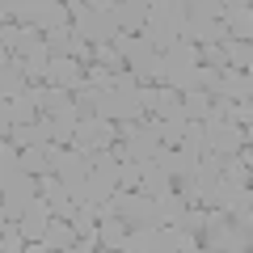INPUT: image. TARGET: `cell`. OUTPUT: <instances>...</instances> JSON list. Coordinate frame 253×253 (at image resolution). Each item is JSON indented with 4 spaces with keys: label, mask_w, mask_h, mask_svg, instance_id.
I'll list each match as a JSON object with an SVG mask.
<instances>
[{
    "label": "cell",
    "mask_w": 253,
    "mask_h": 253,
    "mask_svg": "<svg viewBox=\"0 0 253 253\" xmlns=\"http://www.w3.org/2000/svg\"><path fill=\"white\" fill-rule=\"evenodd\" d=\"M181 26H186V4L161 0V4H148V21H144V30H139V38L161 55L165 46L181 42Z\"/></svg>",
    "instance_id": "obj_1"
},
{
    "label": "cell",
    "mask_w": 253,
    "mask_h": 253,
    "mask_svg": "<svg viewBox=\"0 0 253 253\" xmlns=\"http://www.w3.org/2000/svg\"><path fill=\"white\" fill-rule=\"evenodd\" d=\"M110 46H114V51L123 55V68H126L131 76H135L139 84H152L156 76H161V55H156L152 46L144 42V38H135V34H123V30H118Z\"/></svg>",
    "instance_id": "obj_2"
},
{
    "label": "cell",
    "mask_w": 253,
    "mask_h": 253,
    "mask_svg": "<svg viewBox=\"0 0 253 253\" xmlns=\"http://www.w3.org/2000/svg\"><path fill=\"white\" fill-rule=\"evenodd\" d=\"M101 211L114 219H123L126 232L131 228H161V215H156V199H144V194H126V190H114L110 203H101Z\"/></svg>",
    "instance_id": "obj_3"
},
{
    "label": "cell",
    "mask_w": 253,
    "mask_h": 253,
    "mask_svg": "<svg viewBox=\"0 0 253 253\" xmlns=\"http://www.w3.org/2000/svg\"><path fill=\"white\" fill-rule=\"evenodd\" d=\"M203 131H207V152L219 156V161H232V156L249 144V126L241 131V126L219 123V118H207V123H203Z\"/></svg>",
    "instance_id": "obj_4"
},
{
    "label": "cell",
    "mask_w": 253,
    "mask_h": 253,
    "mask_svg": "<svg viewBox=\"0 0 253 253\" xmlns=\"http://www.w3.org/2000/svg\"><path fill=\"white\" fill-rule=\"evenodd\" d=\"M34 199H38V177H30V173H17L9 186L0 190V211H4V219H9V224H17Z\"/></svg>",
    "instance_id": "obj_5"
},
{
    "label": "cell",
    "mask_w": 253,
    "mask_h": 253,
    "mask_svg": "<svg viewBox=\"0 0 253 253\" xmlns=\"http://www.w3.org/2000/svg\"><path fill=\"white\" fill-rule=\"evenodd\" d=\"M72 148L76 152H110L114 148V123L106 118H81L76 123V135H72Z\"/></svg>",
    "instance_id": "obj_6"
},
{
    "label": "cell",
    "mask_w": 253,
    "mask_h": 253,
    "mask_svg": "<svg viewBox=\"0 0 253 253\" xmlns=\"http://www.w3.org/2000/svg\"><path fill=\"white\" fill-rule=\"evenodd\" d=\"M46 161H51V173H55L68 190H76V186L84 181V173H89V161H84V152H76V148H55V144H51Z\"/></svg>",
    "instance_id": "obj_7"
},
{
    "label": "cell",
    "mask_w": 253,
    "mask_h": 253,
    "mask_svg": "<svg viewBox=\"0 0 253 253\" xmlns=\"http://www.w3.org/2000/svg\"><path fill=\"white\" fill-rule=\"evenodd\" d=\"M97 118L123 126V123H144V110H139L135 97H126V93H114V89H110V93H101V101H97Z\"/></svg>",
    "instance_id": "obj_8"
},
{
    "label": "cell",
    "mask_w": 253,
    "mask_h": 253,
    "mask_svg": "<svg viewBox=\"0 0 253 253\" xmlns=\"http://www.w3.org/2000/svg\"><path fill=\"white\" fill-rule=\"evenodd\" d=\"M181 38H186L190 46H219V42L228 38V30H224V21H211V17H194V13H186Z\"/></svg>",
    "instance_id": "obj_9"
},
{
    "label": "cell",
    "mask_w": 253,
    "mask_h": 253,
    "mask_svg": "<svg viewBox=\"0 0 253 253\" xmlns=\"http://www.w3.org/2000/svg\"><path fill=\"white\" fill-rule=\"evenodd\" d=\"M152 165H161V169L165 173H169V177L173 181H177V177H194V165H199V156H194V152H186V148H156V156H152Z\"/></svg>",
    "instance_id": "obj_10"
},
{
    "label": "cell",
    "mask_w": 253,
    "mask_h": 253,
    "mask_svg": "<svg viewBox=\"0 0 253 253\" xmlns=\"http://www.w3.org/2000/svg\"><path fill=\"white\" fill-rule=\"evenodd\" d=\"M46 84L72 93V89H81V84H84V68L76 59H51V63H46Z\"/></svg>",
    "instance_id": "obj_11"
},
{
    "label": "cell",
    "mask_w": 253,
    "mask_h": 253,
    "mask_svg": "<svg viewBox=\"0 0 253 253\" xmlns=\"http://www.w3.org/2000/svg\"><path fill=\"white\" fill-rule=\"evenodd\" d=\"M30 93H34L42 118H55V114H63V110H72V93L55 89V84H30Z\"/></svg>",
    "instance_id": "obj_12"
},
{
    "label": "cell",
    "mask_w": 253,
    "mask_h": 253,
    "mask_svg": "<svg viewBox=\"0 0 253 253\" xmlns=\"http://www.w3.org/2000/svg\"><path fill=\"white\" fill-rule=\"evenodd\" d=\"M110 17L118 21V30H123V34H135V38H139V30H144V21H148V4H144V0L110 4Z\"/></svg>",
    "instance_id": "obj_13"
},
{
    "label": "cell",
    "mask_w": 253,
    "mask_h": 253,
    "mask_svg": "<svg viewBox=\"0 0 253 253\" xmlns=\"http://www.w3.org/2000/svg\"><path fill=\"white\" fill-rule=\"evenodd\" d=\"M249 93H253L249 72H232V68H224V72H219V84H215V93H211V97H224V101H249Z\"/></svg>",
    "instance_id": "obj_14"
},
{
    "label": "cell",
    "mask_w": 253,
    "mask_h": 253,
    "mask_svg": "<svg viewBox=\"0 0 253 253\" xmlns=\"http://www.w3.org/2000/svg\"><path fill=\"white\" fill-rule=\"evenodd\" d=\"M46 224H51V207H46L42 199H34V203H30V207H26V215L17 219V232L26 236V241H42Z\"/></svg>",
    "instance_id": "obj_15"
},
{
    "label": "cell",
    "mask_w": 253,
    "mask_h": 253,
    "mask_svg": "<svg viewBox=\"0 0 253 253\" xmlns=\"http://www.w3.org/2000/svg\"><path fill=\"white\" fill-rule=\"evenodd\" d=\"M169 190H173V177L161 165H152V161L139 165V194H144V199H165Z\"/></svg>",
    "instance_id": "obj_16"
},
{
    "label": "cell",
    "mask_w": 253,
    "mask_h": 253,
    "mask_svg": "<svg viewBox=\"0 0 253 253\" xmlns=\"http://www.w3.org/2000/svg\"><path fill=\"white\" fill-rule=\"evenodd\" d=\"M224 30H228V38H236V42H249V30H253V13H249V4H224Z\"/></svg>",
    "instance_id": "obj_17"
},
{
    "label": "cell",
    "mask_w": 253,
    "mask_h": 253,
    "mask_svg": "<svg viewBox=\"0 0 253 253\" xmlns=\"http://www.w3.org/2000/svg\"><path fill=\"white\" fill-rule=\"evenodd\" d=\"M30 89V81H26V63L13 55L4 68H0V101H13L17 93H26Z\"/></svg>",
    "instance_id": "obj_18"
},
{
    "label": "cell",
    "mask_w": 253,
    "mask_h": 253,
    "mask_svg": "<svg viewBox=\"0 0 253 253\" xmlns=\"http://www.w3.org/2000/svg\"><path fill=\"white\" fill-rule=\"evenodd\" d=\"M161 89H173L177 97L186 93H199V68H161Z\"/></svg>",
    "instance_id": "obj_19"
},
{
    "label": "cell",
    "mask_w": 253,
    "mask_h": 253,
    "mask_svg": "<svg viewBox=\"0 0 253 253\" xmlns=\"http://www.w3.org/2000/svg\"><path fill=\"white\" fill-rule=\"evenodd\" d=\"M46 123V135H51V144L55 148H72V135H76V110H63V114H55V118H42Z\"/></svg>",
    "instance_id": "obj_20"
},
{
    "label": "cell",
    "mask_w": 253,
    "mask_h": 253,
    "mask_svg": "<svg viewBox=\"0 0 253 253\" xmlns=\"http://www.w3.org/2000/svg\"><path fill=\"white\" fill-rule=\"evenodd\" d=\"M81 241V236H76V228L68 224V219H51V224H46V232H42V245L51 253H63V249H72V245Z\"/></svg>",
    "instance_id": "obj_21"
},
{
    "label": "cell",
    "mask_w": 253,
    "mask_h": 253,
    "mask_svg": "<svg viewBox=\"0 0 253 253\" xmlns=\"http://www.w3.org/2000/svg\"><path fill=\"white\" fill-rule=\"evenodd\" d=\"M161 68H199V46H190L186 38L173 46H165L161 51Z\"/></svg>",
    "instance_id": "obj_22"
},
{
    "label": "cell",
    "mask_w": 253,
    "mask_h": 253,
    "mask_svg": "<svg viewBox=\"0 0 253 253\" xmlns=\"http://www.w3.org/2000/svg\"><path fill=\"white\" fill-rule=\"evenodd\" d=\"M123 236H126V224L101 211V219H97V249H123Z\"/></svg>",
    "instance_id": "obj_23"
},
{
    "label": "cell",
    "mask_w": 253,
    "mask_h": 253,
    "mask_svg": "<svg viewBox=\"0 0 253 253\" xmlns=\"http://www.w3.org/2000/svg\"><path fill=\"white\" fill-rule=\"evenodd\" d=\"M9 114H13V126H30V123H38V101H34V93H17V97L9 101Z\"/></svg>",
    "instance_id": "obj_24"
},
{
    "label": "cell",
    "mask_w": 253,
    "mask_h": 253,
    "mask_svg": "<svg viewBox=\"0 0 253 253\" xmlns=\"http://www.w3.org/2000/svg\"><path fill=\"white\" fill-rule=\"evenodd\" d=\"M46 152H51V144H46V148H21V152H17L21 173H30V177H46V173H51V161H46Z\"/></svg>",
    "instance_id": "obj_25"
},
{
    "label": "cell",
    "mask_w": 253,
    "mask_h": 253,
    "mask_svg": "<svg viewBox=\"0 0 253 253\" xmlns=\"http://www.w3.org/2000/svg\"><path fill=\"white\" fill-rule=\"evenodd\" d=\"M219 51H224V59H228V68H232V72H249V55H253L249 42L224 38V42H219Z\"/></svg>",
    "instance_id": "obj_26"
},
{
    "label": "cell",
    "mask_w": 253,
    "mask_h": 253,
    "mask_svg": "<svg viewBox=\"0 0 253 253\" xmlns=\"http://www.w3.org/2000/svg\"><path fill=\"white\" fill-rule=\"evenodd\" d=\"M97 219H101V207H93V203H76V215H72L76 236H93V232H97Z\"/></svg>",
    "instance_id": "obj_27"
},
{
    "label": "cell",
    "mask_w": 253,
    "mask_h": 253,
    "mask_svg": "<svg viewBox=\"0 0 253 253\" xmlns=\"http://www.w3.org/2000/svg\"><path fill=\"white\" fill-rule=\"evenodd\" d=\"M97 101H101V93L89 89V84L72 89V110H76V118H97Z\"/></svg>",
    "instance_id": "obj_28"
},
{
    "label": "cell",
    "mask_w": 253,
    "mask_h": 253,
    "mask_svg": "<svg viewBox=\"0 0 253 253\" xmlns=\"http://www.w3.org/2000/svg\"><path fill=\"white\" fill-rule=\"evenodd\" d=\"M181 114H186V123H207L211 97L207 93H186V97H181Z\"/></svg>",
    "instance_id": "obj_29"
},
{
    "label": "cell",
    "mask_w": 253,
    "mask_h": 253,
    "mask_svg": "<svg viewBox=\"0 0 253 253\" xmlns=\"http://www.w3.org/2000/svg\"><path fill=\"white\" fill-rule=\"evenodd\" d=\"M156 215H161V228H173V224H177L181 215H186V203H181L177 194L169 190L165 199H156Z\"/></svg>",
    "instance_id": "obj_30"
},
{
    "label": "cell",
    "mask_w": 253,
    "mask_h": 253,
    "mask_svg": "<svg viewBox=\"0 0 253 253\" xmlns=\"http://www.w3.org/2000/svg\"><path fill=\"white\" fill-rule=\"evenodd\" d=\"M21 173V161H17V148L9 144V139H0V190L9 186L13 177Z\"/></svg>",
    "instance_id": "obj_31"
},
{
    "label": "cell",
    "mask_w": 253,
    "mask_h": 253,
    "mask_svg": "<svg viewBox=\"0 0 253 253\" xmlns=\"http://www.w3.org/2000/svg\"><path fill=\"white\" fill-rule=\"evenodd\" d=\"M152 236H156V228H131L123 236V249L118 253H152Z\"/></svg>",
    "instance_id": "obj_32"
},
{
    "label": "cell",
    "mask_w": 253,
    "mask_h": 253,
    "mask_svg": "<svg viewBox=\"0 0 253 253\" xmlns=\"http://www.w3.org/2000/svg\"><path fill=\"white\" fill-rule=\"evenodd\" d=\"M173 228L199 241V236H203V228H207V211H203V207H186V215H181V219H177Z\"/></svg>",
    "instance_id": "obj_33"
},
{
    "label": "cell",
    "mask_w": 253,
    "mask_h": 253,
    "mask_svg": "<svg viewBox=\"0 0 253 253\" xmlns=\"http://www.w3.org/2000/svg\"><path fill=\"white\" fill-rule=\"evenodd\" d=\"M118 190H126V194H135V190H139V165L135 161L118 165Z\"/></svg>",
    "instance_id": "obj_34"
},
{
    "label": "cell",
    "mask_w": 253,
    "mask_h": 253,
    "mask_svg": "<svg viewBox=\"0 0 253 253\" xmlns=\"http://www.w3.org/2000/svg\"><path fill=\"white\" fill-rule=\"evenodd\" d=\"M199 68H215V72H224L228 59H224V51H219V46H199Z\"/></svg>",
    "instance_id": "obj_35"
},
{
    "label": "cell",
    "mask_w": 253,
    "mask_h": 253,
    "mask_svg": "<svg viewBox=\"0 0 253 253\" xmlns=\"http://www.w3.org/2000/svg\"><path fill=\"white\" fill-rule=\"evenodd\" d=\"M21 249H26V236L17 232V224H9V232L0 241V253H21Z\"/></svg>",
    "instance_id": "obj_36"
},
{
    "label": "cell",
    "mask_w": 253,
    "mask_h": 253,
    "mask_svg": "<svg viewBox=\"0 0 253 253\" xmlns=\"http://www.w3.org/2000/svg\"><path fill=\"white\" fill-rule=\"evenodd\" d=\"M114 93H126V97H135V93H139V81L123 68V72H114Z\"/></svg>",
    "instance_id": "obj_37"
},
{
    "label": "cell",
    "mask_w": 253,
    "mask_h": 253,
    "mask_svg": "<svg viewBox=\"0 0 253 253\" xmlns=\"http://www.w3.org/2000/svg\"><path fill=\"white\" fill-rule=\"evenodd\" d=\"M17 34H21V26L17 21H4V26H0V46H4V51H17Z\"/></svg>",
    "instance_id": "obj_38"
},
{
    "label": "cell",
    "mask_w": 253,
    "mask_h": 253,
    "mask_svg": "<svg viewBox=\"0 0 253 253\" xmlns=\"http://www.w3.org/2000/svg\"><path fill=\"white\" fill-rule=\"evenodd\" d=\"M13 131V114H9V101H0V139H9Z\"/></svg>",
    "instance_id": "obj_39"
},
{
    "label": "cell",
    "mask_w": 253,
    "mask_h": 253,
    "mask_svg": "<svg viewBox=\"0 0 253 253\" xmlns=\"http://www.w3.org/2000/svg\"><path fill=\"white\" fill-rule=\"evenodd\" d=\"M21 253H51V249H46L42 241H26V249H21Z\"/></svg>",
    "instance_id": "obj_40"
},
{
    "label": "cell",
    "mask_w": 253,
    "mask_h": 253,
    "mask_svg": "<svg viewBox=\"0 0 253 253\" xmlns=\"http://www.w3.org/2000/svg\"><path fill=\"white\" fill-rule=\"evenodd\" d=\"M4 232H9V219H4V211H0V241H4Z\"/></svg>",
    "instance_id": "obj_41"
},
{
    "label": "cell",
    "mask_w": 253,
    "mask_h": 253,
    "mask_svg": "<svg viewBox=\"0 0 253 253\" xmlns=\"http://www.w3.org/2000/svg\"><path fill=\"white\" fill-rule=\"evenodd\" d=\"M9 59H13V55H9V51H4V46H0V68H4V63H9Z\"/></svg>",
    "instance_id": "obj_42"
},
{
    "label": "cell",
    "mask_w": 253,
    "mask_h": 253,
    "mask_svg": "<svg viewBox=\"0 0 253 253\" xmlns=\"http://www.w3.org/2000/svg\"><path fill=\"white\" fill-rule=\"evenodd\" d=\"M232 253H249V249H232Z\"/></svg>",
    "instance_id": "obj_43"
}]
</instances>
